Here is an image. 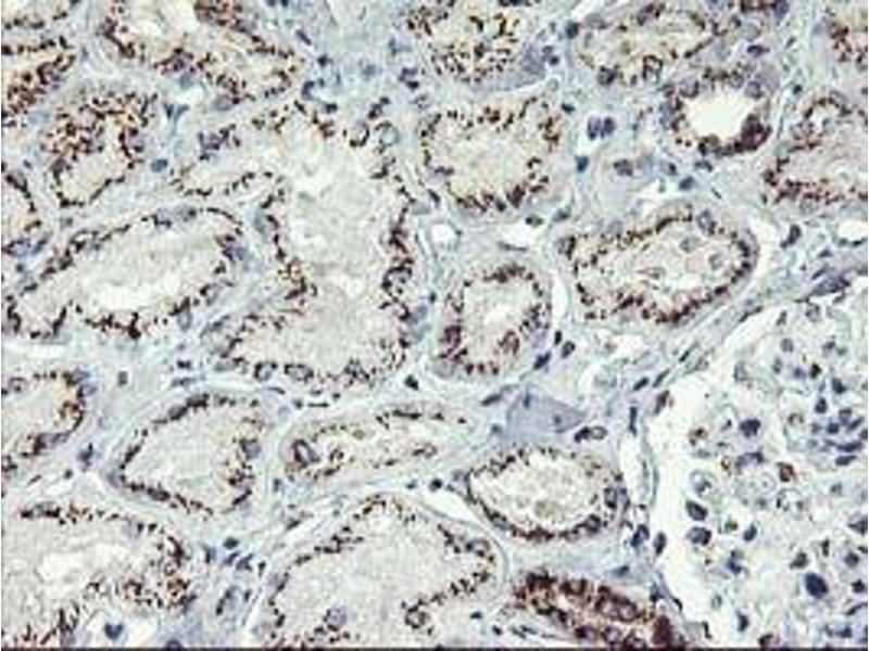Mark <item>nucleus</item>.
Here are the masks:
<instances>
[{"label":"nucleus","instance_id":"nucleus-1","mask_svg":"<svg viewBox=\"0 0 869 651\" xmlns=\"http://www.w3.org/2000/svg\"><path fill=\"white\" fill-rule=\"evenodd\" d=\"M453 193L477 212H504L550 184L564 139L555 105L531 97L471 105L448 116Z\"/></svg>","mask_w":869,"mask_h":651},{"label":"nucleus","instance_id":"nucleus-2","mask_svg":"<svg viewBox=\"0 0 869 651\" xmlns=\"http://www.w3.org/2000/svg\"><path fill=\"white\" fill-rule=\"evenodd\" d=\"M566 250L577 292L590 312L632 311L660 322L711 303L752 266L751 256L667 260L652 250L644 232L578 237Z\"/></svg>","mask_w":869,"mask_h":651},{"label":"nucleus","instance_id":"nucleus-3","mask_svg":"<svg viewBox=\"0 0 869 651\" xmlns=\"http://www.w3.org/2000/svg\"><path fill=\"white\" fill-rule=\"evenodd\" d=\"M547 312L545 289L531 269L517 263L486 267L452 294L444 354L468 374L500 373L533 345Z\"/></svg>","mask_w":869,"mask_h":651},{"label":"nucleus","instance_id":"nucleus-4","mask_svg":"<svg viewBox=\"0 0 869 651\" xmlns=\"http://www.w3.org/2000/svg\"><path fill=\"white\" fill-rule=\"evenodd\" d=\"M451 15V68L461 79L480 82L499 76L519 55L527 37L521 14L502 2H456Z\"/></svg>","mask_w":869,"mask_h":651},{"label":"nucleus","instance_id":"nucleus-5","mask_svg":"<svg viewBox=\"0 0 869 651\" xmlns=\"http://www.w3.org/2000/svg\"><path fill=\"white\" fill-rule=\"evenodd\" d=\"M806 584L807 590L815 597H822L827 591L826 584L818 576H807Z\"/></svg>","mask_w":869,"mask_h":651}]
</instances>
